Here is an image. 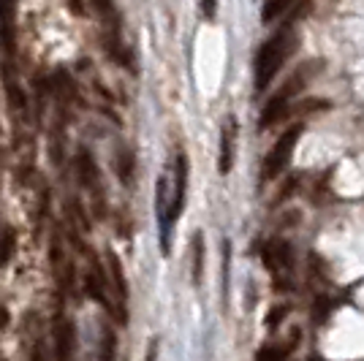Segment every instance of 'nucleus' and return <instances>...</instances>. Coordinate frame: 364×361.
Masks as SVG:
<instances>
[{"label": "nucleus", "instance_id": "obj_1", "mask_svg": "<svg viewBox=\"0 0 364 361\" xmlns=\"http://www.w3.org/2000/svg\"><path fill=\"white\" fill-rule=\"evenodd\" d=\"M296 44H299V35L296 30L288 28H280L278 33L272 35L256 54V90H266L269 82L278 76V71L286 66V60L294 54Z\"/></svg>", "mask_w": 364, "mask_h": 361}, {"label": "nucleus", "instance_id": "obj_2", "mask_svg": "<svg viewBox=\"0 0 364 361\" xmlns=\"http://www.w3.org/2000/svg\"><path fill=\"white\" fill-rule=\"evenodd\" d=\"M302 125H294V128H288L283 136L275 141V147L266 153L264 158V163H261V182H272V179H278L280 174L286 172V166H288V160H291V155L296 150V141L302 136Z\"/></svg>", "mask_w": 364, "mask_h": 361}, {"label": "nucleus", "instance_id": "obj_3", "mask_svg": "<svg viewBox=\"0 0 364 361\" xmlns=\"http://www.w3.org/2000/svg\"><path fill=\"white\" fill-rule=\"evenodd\" d=\"M17 3L19 0H0V52L6 63H14L17 52Z\"/></svg>", "mask_w": 364, "mask_h": 361}, {"label": "nucleus", "instance_id": "obj_4", "mask_svg": "<svg viewBox=\"0 0 364 361\" xmlns=\"http://www.w3.org/2000/svg\"><path fill=\"white\" fill-rule=\"evenodd\" d=\"M106 275L115 288V307H117V321L125 324L128 321V280H125V269H122L117 253H106Z\"/></svg>", "mask_w": 364, "mask_h": 361}, {"label": "nucleus", "instance_id": "obj_5", "mask_svg": "<svg viewBox=\"0 0 364 361\" xmlns=\"http://www.w3.org/2000/svg\"><path fill=\"white\" fill-rule=\"evenodd\" d=\"M76 169H79V179L93 196H95V215L101 218L104 215V193H101V174H98V166L93 160V155L87 150H79L76 155Z\"/></svg>", "mask_w": 364, "mask_h": 361}, {"label": "nucleus", "instance_id": "obj_6", "mask_svg": "<svg viewBox=\"0 0 364 361\" xmlns=\"http://www.w3.org/2000/svg\"><path fill=\"white\" fill-rule=\"evenodd\" d=\"M85 293L109 312L115 309L112 299H109V275L101 269V264L95 258H90V269L85 272Z\"/></svg>", "mask_w": 364, "mask_h": 361}, {"label": "nucleus", "instance_id": "obj_7", "mask_svg": "<svg viewBox=\"0 0 364 361\" xmlns=\"http://www.w3.org/2000/svg\"><path fill=\"white\" fill-rule=\"evenodd\" d=\"M185 196H188V155L177 153V160H174L172 212H169V220H172V225L180 220V215H182V209H185Z\"/></svg>", "mask_w": 364, "mask_h": 361}, {"label": "nucleus", "instance_id": "obj_8", "mask_svg": "<svg viewBox=\"0 0 364 361\" xmlns=\"http://www.w3.org/2000/svg\"><path fill=\"white\" fill-rule=\"evenodd\" d=\"M54 356L57 361L76 359V326L71 318H63V315L54 324Z\"/></svg>", "mask_w": 364, "mask_h": 361}, {"label": "nucleus", "instance_id": "obj_9", "mask_svg": "<svg viewBox=\"0 0 364 361\" xmlns=\"http://www.w3.org/2000/svg\"><path fill=\"white\" fill-rule=\"evenodd\" d=\"M155 209H158V223H160V247L163 253H169V234H172V196H169V174H163L158 179V196H155Z\"/></svg>", "mask_w": 364, "mask_h": 361}, {"label": "nucleus", "instance_id": "obj_10", "mask_svg": "<svg viewBox=\"0 0 364 361\" xmlns=\"http://www.w3.org/2000/svg\"><path fill=\"white\" fill-rule=\"evenodd\" d=\"M234 141H237V122L234 117H225L221 131V155H218V172L228 174L234 166Z\"/></svg>", "mask_w": 364, "mask_h": 361}, {"label": "nucleus", "instance_id": "obj_11", "mask_svg": "<svg viewBox=\"0 0 364 361\" xmlns=\"http://www.w3.org/2000/svg\"><path fill=\"white\" fill-rule=\"evenodd\" d=\"M264 264L280 275V272H288L291 269V247L286 242H272L266 250H264Z\"/></svg>", "mask_w": 364, "mask_h": 361}, {"label": "nucleus", "instance_id": "obj_12", "mask_svg": "<svg viewBox=\"0 0 364 361\" xmlns=\"http://www.w3.org/2000/svg\"><path fill=\"white\" fill-rule=\"evenodd\" d=\"M191 247H193V261H191L193 285H201V280H204V253H207V247H204V234H201V231H196Z\"/></svg>", "mask_w": 364, "mask_h": 361}, {"label": "nucleus", "instance_id": "obj_13", "mask_svg": "<svg viewBox=\"0 0 364 361\" xmlns=\"http://www.w3.org/2000/svg\"><path fill=\"white\" fill-rule=\"evenodd\" d=\"M296 348V334L288 340V343H272L264 345L259 353H256V361H286L291 356V350Z\"/></svg>", "mask_w": 364, "mask_h": 361}, {"label": "nucleus", "instance_id": "obj_14", "mask_svg": "<svg viewBox=\"0 0 364 361\" xmlns=\"http://www.w3.org/2000/svg\"><path fill=\"white\" fill-rule=\"evenodd\" d=\"M98 361H117V334L109 324H101V350H98Z\"/></svg>", "mask_w": 364, "mask_h": 361}, {"label": "nucleus", "instance_id": "obj_15", "mask_svg": "<svg viewBox=\"0 0 364 361\" xmlns=\"http://www.w3.org/2000/svg\"><path fill=\"white\" fill-rule=\"evenodd\" d=\"M11 250H14V231L6 228V231H3V242H0V266L11 258Z\"/></svg>", "mask_w": 364, "mask_h": 361}, {"label": "nucleus", "instance_id": "obj_16", "mask_svg": "<svg viewBox=\"0 0 364 361\" xmlns=\"http://www.w3.org/2000/svg\"><path fill=\"white\" fill-rule=\"evenodd\" d=\"M131 169H134V158L128 150H122L120 153V179L122 182H128L131 179Z\"/></svg>", "mask_w": 364, "mask_h": 361}, {"label": "nucleus", "instance_id": "obj_17", "mask_svg": "<svg viewBox=\"0 0 364 361\" xmlns=\"http://www.w3.org/2000/svg\"><path fill=\"white\" fill-rule=\"evenodd\" d=\"M201 11H204L207 19H215V14H218V0H201Z\"/></svg>", "mask_w": 364, "mask_h": 361}, {"label": "nucleus", "instance_id": "obj_18", "mask_svg": "<svg viewBox=\"0 0 364 361\" xmlns=\"http://www.w3.org/2000/svg\"><path fill=\"white\" fill-rule=\"evenodd\" d=\"M30 361H49L47 359V350H44V345L35 343L33 345V353H30Z\"/></svg>", "mask_w": 364, "mask_h": 361}, {"label": "nucleus", "instance_id": "obj_19", "mask_svg": "<svg viewBox=\"0 0 364 361\" xmlns=\"http://www.w3.org/2000/svg\"><path fill=\"white\" fill-rule=\"evenodd\" d=\"M66 3H69L71 11H74L76 17H85V3H82V0H66Z\"/></svg>", "mask_w": 364, "mask_h": 361}, {"label": "nucleus", "instance_id": "obj_20", "mask_svg": "<svg viewBox=\"0 0 364 361\" xmlns=\"http://www.w3.org/2000/svg\"><path fill=\"white\" fill-rule=\"evenodd\" d=\"M155 356H158V340H153L150 348H147V361H155Z\"/></svg>", "mask_w": 364, "mask_h": 361}]
</instances>
